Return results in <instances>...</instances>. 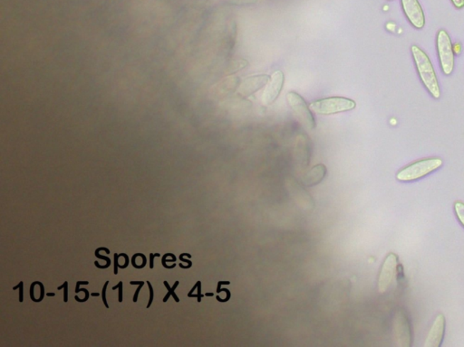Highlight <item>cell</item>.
I'll list each match as a JSON object with an SVG mask.
<instances>
[{
  "label": "cell",
  "mask_w": 464,
  "mask_h": 347,
  "mask_svg": "<svg viewBox=\"0 0 464 347\" xmlns=\"http://www.w3.org/2000/svg\"><path fill=\"white\" fill-rule=\"evenodd\" d=\"M411 53L413 55L421 84L434 99H439L441 97L440 84L431 59L423 49L416 45H411Z\"/></svg>",
  "instance_id": "cell-1"
},
{
  "label": "cell",
  "mask_w": 464,
  "mask_h": 347,
  "mask_svg": "<svg viewBox=\"0 0 464 347\" xmlns=\"http://www.w3.org/2000/svg\"><path fill=\"white\" fill-rule=\"evenodd\" d=\"M443 160L438 158L424 159L410 164L397 174V179L400 182L416 181L436 171L443 166Z\"/></svg>",
  "instance_id": "cell-2"
},
{
  "label": "cell",
  "mask_w": 464,
  "mask_h": 347,
  "mask_svg": "<svg viewBox=\"0 0 464 347\" xmlns=\"http://www.w3.org/2000/svg\"><path fill=\"white\" fill-rule=\"evenodd\" d=\"M356 103L354 101L343 97L326 98V99L314 101L310 104V109L319 115H333L354 110Z\"/></svg>",
  "instance_id": "cell-3"
},
{
  "label": "cell",
  "mask_w": 464,
  "mask_h": 347,
  "mask_svg": "<svg viewBox=\"0 0 464 347\" xmlns=\"http://www.w3.org/2000/svg\"><path fill=\"white\" fill-rule=\"evenodd\" d=\"M436 48L440 67L446 75L453 74L454 69V52L452 40L450 35L444 29L437 33Z\"/></svg>",
  "instance_id": "cell-4"
},
{
  "label": "cell",
  "mask_w": 464,
  "mask_h": 347,
  "mask_svg": "<svg viewBox=\"0 0 464 347\" xmlns=\"http://www.w3.org/2000/svg\"><path fill=\"white\" fill-rule=\"evenodd\" d=\"M287 100L299 123L306 129L309 130H315L316 127V120L305 100L299 93H294V91L287 94Z\"/></svg>",
  "instance_id": "cell-5"
},
{
  "label": "cell",
  "mask_w": 464,
  "mask_h": 347,
  "mask_svg": "<svg viewBox=\"0 0 464 347\" xmlns=\"http://www.w3.org/2000/svg\"><path fill=\"white\" fill-rule=\"evenodd\" d=\"M393 333L395 345L399 347H411V329L405 310L398 309L394 314Z\"/></svg>",
  "instance_id": "cell-6"
},
{
  "label": "cell",
  "mask_w": 464,
  "mask_h": 347,
  "mask_svg": "<svg viewBox=\"0 0 464 347\" xmlns=\"http://www.w3.org/2000/svg\"><path fill=\"white\" fill-rule=\"evenodd\" d=\"M402 8L410 24L417 30L426 25V16L418 0H401Z\"/></svg>",
  "instance_id": "cell-7"
},
{
  "label": "cell",
  "mask_w": 464,
  "mask_h": 347,
  "mask_svg": "<svg viewBox=\"0 0 464 347\" xmlns=\"http://www.w3.org/2000/svg\"><path fill=\"white\" fill-rule=\"evenodd\" d=\"M398 265V257L397 254H390L388 255L382 266L380 275L378 279V290L380 293H385L393 283L395 273H397Z\"/></svg>",
  "instance_id": "cell-8"
},
{
  "label": "cell",
  "mask_w": 464,
  "mask_h": 347,
  "mask_svg": "<svg viewBox=\"0 0 464 347\" xmlns=\"http://www.w3.org/2000/svg\"><path fill=\"white\" fill-rule=\"evenodd\" d=\"M284 74L281 71H277L270 78L266 89L263 96V101L266 106H270L279 98L281 91L283 89Z\"/></svg>",
  "instance_id": "cell-9"
},
{
  "label": "cell",
  "mask_w": 464,
  "mask_h": 347,
  "mask_svg": "<svg viewBox=\"0 0 464 347\" xmlns=\"http://www.w3.org/2000/svg\"><path fill=\"white\" fill-rule=\"evenodd\" d=\"M446 320L443 314H439L434 319L432 326L428 332L424 347H440L442 345L444 333H446Z\"/></svg>",
  "instance_id": "cell-10"
},
{
  "label": "cell",
  "mask_w": 464,
  "mask_h": 347,
  "mask_svg": "<svg viewBox=\"0 0 464 347\" xmlns=\"http://www.w3.org/2000/svg\"><path fill=\"white\" fill-rule=\"evenodd\" d=\"M270 77L267 75H254L246 78L238 87V93L243 96H250V95L256 93L269 83Z\"/></svg>",
  "instance_id": "cell-11"
},
{
  "label": "cell",
  "mask_w": 464,
  "mask_h": 347,
  "mask_svg": "<svg viewBox=\"0 0 464 347\" xmlns=\"http://www.w3.org/2000/svg\"><path fill=\"white\" fill-rule=\"evenodd\" d=\"M101 251H106V253L107 254H110V250H109V249H107V248H106V247H101V248H98V249H96V254H94V255H96V258H102V260H106V264L104 265V266H102V265H100L99 263H98V261H94V264H96V266L97 268H109V267H110V265H111V260H110V258L106 257V256H102V255L99 254V253H100Z\"/></svg>",
  "instance_id": "cell-12"
},
{
  "label": "cell",
  "mask_w": 464,
  "mask_h": 347,
  "mask_svg": "<svg viewBox=\"0 0 464 347\" xmlns=\"http://www.w3.org/2000/svg\"><path fill=\"white\" fill-rule=\"evenodd\" d=\"M163 284H165V286L166 287V289L168 290V293L166 294V296L165 297V299H163V302H167V300L170 299V297H172L173 299L176 301V302H179V297H177V295L175 294V290L176 288L178 287L179 285V281H176L175 285H173V287L171 288L170 287L169 283L167 281H163Z\"/></svg>",
  "instance_id": "cell-13"
},
{
  "label": "cell",
  "mask_w": 464,
  "mask_h": 347,
  "mask_svg": "<svg viewBox=\"0 0 464 347\" xmlns=\"http://www.w3.org/2000/svg\"><path fill=\"white\" fill-rule=\"evenodd\" d=\"M453 208L457 219H458L459 222L464 227V203L456 202L455 204H454Z\"/></svg>",
  "instance_id": "cell-14"
},
{
  "label": "cell",
  "mask_w": 464,
  "mask_h": 347,
  "mask_svg": "<svg viewBox=\"0 0 464 347\" xmlns=\"http://www.w3.org/2000/svg\"><path fill=\"white\" fill-rule=\"evenodd\" d=\"M145 281H130L131 285H138V289L136 290L135 296H133V302L136 303L137 300H138L140 291L145 286Z\"/></svg>",
  "instance_id": "cell-15"
},
{
  "label": "cell",
  "mask_w": 464,
  "mask_h": 347,
  "mask_svg": "<svg viewBox=\"0 0 464 347\" xmlns=\"http://www.w3.org/2000/svg\"><path fill=\"white\" fill-rule=\"evenodd\" d=\"M58 290H64V302L67 303L68 301V283L65 281L61 286L57 287Z\"/></svg>",
  "instance_id": "cell-16"
},
{
  "label": "cell",
  "mask_w": 464,
  "mask_h": 347,
  "mask_svg": "<svg viewBox=\"0 0 464 347\" xmlns=\"http://www.w3.org/2000/svg\"><path fill=\"white\" fill-rule=\"evenodd\" d=\"M109 280L106 281V283H104L102 290V300L104 306H106V309H109V303H107V300H106V290H107V287H109Z\"/></svg>",
  "instance_id": "cell-17"
},
{
  "label": "cell",
  "mask_w": 464,
  "mask_h": 347,
  "mask_svg": "<svg viewBox=\"0 0 464 347\" xmlns=\"http://www.w3.org/2000/svg\"><path fill=\"white\" fill-rule=\"evenodd\" d=\"M147 284H148L149 287V290H150V300L148 302V305H147V309H150L151 306L153 305V297H155V292H153V289L151 283L150 281H147Z\"/></svg>",
  "instance_id": "cell-18"
},
{
  "label": "cell",
  "mask_w": 464,
  "mask_h": 347,
  "mask_svg": "<svg viewBox=\"0 0 464 347\" xmlns=\"http://www.w3.org/2000/svg\"><path fill=\"white\" fill-rule=\"evenodd\" d=\"M116 289H119V302L122 303L123 302V281H120L118 284L116 285V286L113 287V290H116Z\"/></svg>",
  "instance_id": "cell-19"
},
{
  "label": "cell",
  "mask_w": 464,
  "mask_h": 347,
  "mask_svg": "<svg viewBox=\"0 0 464 347\" xmlns=\"http://www.w3.org/2000/svg\"><path fill=\"white\" fill-rule=\"evenodd\" d=\"M80 291H84V292L86 293V297H84V299L81 300V299H79V297L76 296V297H74V300H76L77 301V302H80V303L87 302V301L88 300H89V297H90L89 291H88L87 289H80Z\"/></svg>",
  "instance_id": "cell-20"
},
{
  "label": "cell",
  "mask_w": 464,
  "mask_h": 347,
  "mask_svg": "<svg viewBox=\"0 0 464 347\" xmlns=\"http://www.w3.org/2000/svg\"><path fill=\"white\" fill-rule=\"evenodd\" d=\"M114 275L118 274L120 254H114Z\"/></svg>",
  "instance_id": "cell-21"
},
{
  "label": "cell",
  "mask_w": 464,
  "mask_h": 347,
  "mask_svg": "<svg viewBox=\"0 0 464 347\" xmlns=\"http://www.w3.org/2000/svg\"><path fill=\"white\" fill-rule=\"evenodd\" d=\"M24 301V283L21 281L19 283V302L22 303Z\"/></svg>",
  "instance_id": "cell-22"
},
{
  "label": "cell",
  "mask_w": 464,
  "mask_h": 347,
  "mask_svg": "<svg viewBox=\"0 0 464 347\" xmlns=\"http://www.w3.org/2000/svg\"><path fill=\"white\" fill-rule=\"evenodd\" d=\"M454 8L457 9H463L464 8V0H451Z\"/></svg>",
  "instance_id": "cell-23"
},
{
  "label": "cell",
  "mask_w": 464,
  "mask_h": 347,
  "mask_svg": "<svg viewBox=\"0 0 464 347\" xmlns=\"http://www.w3.org/2000/svg\"><path fill=\"white\" fill-rule=\"evenodd\" d=\"M38 285H39V287H40V297L38 299V302H41V301H43L44 297H45V287L43 283H40V281H37Z\"/></svg>",
  "instance_id": "cell-24"
},
{
  "label": "cell",
  "mask_w": 464,
  "mask_h": 347,
  "mask_svg": "<svg viewBox=\"0 0 464 347\" xmlns=\"http://www.w3.org/2000/svg\"><path fill=\"white\" fill-rule=\"evenodd\" d=\"M35 285H38L37 281H35V283H33L31 286V299L33 301V302H38V299H35V295H34V288Z\"/></svg>",
  "instance_id": "cell-25"
},
{
  "label": "cell",
  "mask_w": 464,
  "mask_h": 347,
  "mask_svg": "<svg viewBox=\"0 0 464 347\" xmlns=\"http://www.w3.org/2000/svg\"><path fill=\"white\" fill-rule=\"evenodd\" d=\"M160 257V254H150V268H155V258Z\"/></svg>",
  "instance_id": "cell-26"
},
{
  "label": "cell",
  "mask_w": 464,
  "mask_h": 347,
  "mask_svg": "<svg viewBox=\"0 0 464 347\" xmlns=\"http://www.w3.org/2000/svg\"><path fill=\"white\" fill-rule=\"evenodd\" d=\"M89 283L88 281H77V288H76V293H79L80 292V285H88Z\"/></svg>",
  "instance_id": "cell-27"
},
{
  "label": "cell",
  "mask_w": 464,
  "mask_h": 347,
  "mask_svg": "<svg viewBox=\"0 0 464 347\" xmlns=\"http://www.w3.org/2000/svg\"><path fill=\"white\" fill-rule=\"evenodd\" d=\"M47 296L48 297H54V296H55V293H48Z\"/></svg>",
  "instance_id": "cell-28"
},
{
  "label": "cell",
  "mask_w": 464,
  "mask_h": 347,
  "mask_svg": "<svg viewBox=\"0 0 464 347\" xmlns=\"http://www.w3.org/2000/svg\"><path fill=\"white\" fill-rule=\"evenodd\" d=\"M91 295H92L93 297H99L100 296V293H92Z\"/></svg>",
  "instance_id": "cell-29"
},
{
  "label": "cell",
  "mask_w": 464,
  "mask_h": 347,
  "mask_svg": "<svg viewBox=\"0 0 464 347\" xmlns=\"http://www.w3.org/2000/svg\"><path fill=\"white\" fill-rule=\"evenodd\" d=\"M388 1H392V0H388Z\"/></svg>",
  "instance_id": "cell-30"
}]
</instances>
